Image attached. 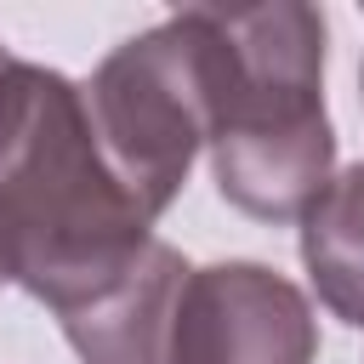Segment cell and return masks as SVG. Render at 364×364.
Listing matches in <instances>:
<instances>
[{"instance_id":"cell-4","label":"cell","mask_w":364,"mask_h":364,"mask_svg":"<svg viewBox=\"0 0 364 364\" xmlns=\"http://www.w3.org/2000/svg\"><path fill=\"white\" fill-rule=\"evenodd\" d=\"M313 301L267 262L188 267L176 307V364H313Z\"/></svg>"},{"instance_id":"cell-1","label":"cell","mask_w":364,"mask_h":364,"mask_svg":"<svg viewBox=\"0 0 364 364\" xmlns=\"http://www.w3.org/2000/svg\"><path fill=\"white\" fill-rule=\"evenodd\" d=\"M154 222L108 171L85 91L40 63L0 68V267L57 318L119 279Z\"/></svg>"},{"instance_id":"cell-2","label":"cell","mask_w":364,"mask_h":364,"mask_svg":"<svg viewBox=\"0 0 364 364\" xmlns=\"http://www.w3.org/2000/svg\"><path fill=\"white\" fill-rule=\"evenodd\" d=\"M205 28L210 176L256 222H301L336 176L324 114V11L301 0L193 6Z\"/></svg>"},{"instance_id":"cell-8","label":"cell","mask_w":364,"mask_h":364,"mask_svg":"<svg viewBox=\"0 0 364 364\" xmlns=\"http://www.w3.org/2000/svg\"><path fill=\"white\" fill-rule=\"evenodd\" d=\"M358 80H364V74H358Z\"/></svg>"},{"instance_id":"cell-5","label":"cell","mask_w":364,"mask_h":364,"mask_svg":"<svg viewBox=\"0 0 364 364\" xmlns=\"http://www.w3.org/2000/svg\"><path fill=\"white\" fill-rule=\"evenodd\" d=\"M188 262L176 245L148 239L142 256L108 279L91 301L63 313V336L80 364H176V307H182Z\"/></svg>"},{"instance_id":"cell-6","label":"cell","mask_w":364,"mask_h":364,"mask_svg":"<svg viewBox=\"0 0 364 364\" xmlns=\"http://www.w3.org/2000/svg\"><path fill=\"white\" fill-rule=\"evenodd\" d=\"M301 267L318 301L364 330V159L336 171L330 188L301 210Z\"/></svg>"},{"instance_id":"cell-3","label":"cell","mask_w":364,"mask_h":364,"mask_svg":"<svg viewBox=\"0 0 364 364\" xmlns=\"http://www.w3.org/2000/svg\"><path fill=\"white\" fill-rule=\"evenodd\" d=\"M80 91L108 171L142 205V216L159 222L210 136L205 28L193 6L114 46Z\"/></svg>"},{"instance_id":"cell-7","label":"cell","mask_w":364,"mask_h":364,"mask_svg":"<svg viewBox=\"0 0 364 364\" xmlns=\"http://www.w3.org/2000/svg\"><path fill=\"white\" fill-rule=\"evenodd\" d=\"M0 284H6V267H0Z\"/></svg>"}]
</instances>
